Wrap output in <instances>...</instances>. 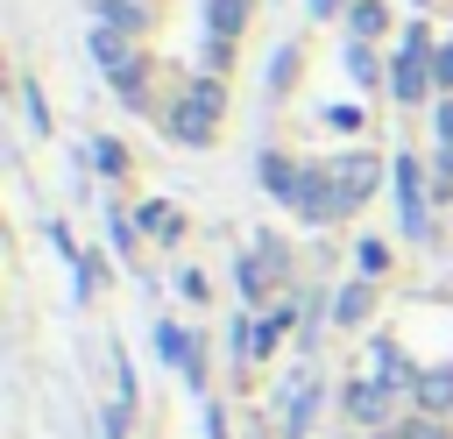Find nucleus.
<instances>
[{"instance_id":"18","label":"nucleus","mask_w":453,"mask_h":439,"mask_svg":"<svg viewBox=\"0 0 453 439\" xmlns=\"http://www.w3.org/2000/svg\"><path fill=\"white\" fill-rule=\"evenodd\" d=\"M347 71H354L361 85H375V57H368V42H354V50H347Z\"/></svg>"},{"instance_id":"12","label":"nucleus","mask_w":453,"mask_h":439,"mask_svg":"<svg viewBox=\"0 0 453 439\" xmlns=\"http://www.w3.org/2000/svg\"><path fill=\"white\" fill-rule=\"evenodd\" d=\"M297 177H304V170H290V163H276V156H262V184H269L276 198H290V205H297Z\"/></svg>"},{"instance_id":"5","label":"nucleus","mask_w":453,"mask_h":439,"mask_svg":"<svg viewBox=\"0 0 453 439\" xmlns=\"http://www.w3.org/2000/svg\"><path fill=\"white\" fill-rule=\"evenodd\" d=\"M396 212H403V234L425 241V191H418V163L396 156Z\"/></svg>"},{"instance_id":"20","label":"nucleus","mask_w":453,"mask_h":439,"mask_svg":"<svg viewBox=\"0 0 453 439\" xmlns=\"http://www.w3.org/2000/svg\"><path fill=\"white\" fill-rule=\"evenodd\" d=\"M382 262H389V248H382V241H361V269H368V276H375V269H382Z\"/></svg>"},{"instance_id":"4","label":"nucleus","mask_w":453,"mask_h":439,"mask_svg":"<svg viewBox=\"0 0 453 439\" xmlns=\"http://www.w3.org/2000/svg\"><path fill=\"white\" fill-rule=\"evenodd\" d=\"M156 354H163V368H184V382L191 389H205V361H198V340L184 333V326H156Z\"/></svg>"},{"instance_id":"15","label":"nucleus","mask_w":453,"mask_h":439,"mask_svg":"<svg viewBox=\"0 0 453 439\" xmlns=\"http://www.w3.org/2000/svg\"><path fill=\"white\" fill-rule=\"evenodd\" d=\"M106 21L113 28H142L149 21V0H106Z\"/></svg>"},{"instance_id":"17","label":"nucleus","mask_w":453,"mask_h":439,"mask_svg":"<svg viewBox=\"0 0 453 439\" xmlns=\"http://www.w3.org/2000/svg\"><path fill=\"white\" fill-rule=\"evenodd\" d=\"M142 227L163 234V241H177V212H170V205H142Z\"/></svg>"},{"instance_id":"6","label":"nucleus","mask_w":453,"mask_h":439,"mask_svg":"<svg viewBox=\"0 0 453 439\" xmlns=\"http://www.w3.org/2000/svg\"><path fill=\"white\" fill-rule=\"evenodd\" d=\"M311 411H319V375L297 368V382H290V411H283V439H304V432H311Z\"/></svg>"},{"instance_id":"19","label":"nucleus","mask_w":453,"mask_h":439,"mask_svg":"<svg viewBox=\"0 0 453 439\" xmlns=\"http://www.w3.org/2000/svg\"><path fill=\"white\" fill-rule=\"evenodd\" d=\"M92 163H99V170H113V177H120V163H127V156H120V142H99V149H92Z\"/></svg>"},{"instance_id":"13","label":"nucleus","mask_w":453,"mask_h":439,"mask_svg":"<svg viewBox=\"0 0 453 439\" xmlns=\"http://www.w3.org/2000/svg\"><path fill=\"white\" fill-rule=\"evenodd\" d=\"M368 304H375V290H368V283H354V290H340L333 319H340V326H361V319H368Z\"/></svg>"},{"instance_id":"25","label":"nucleus","mask_w":453,"mask_h":439,"mask_svg":"<svg viewBox=\"0 0 453 439\" xmlns=\"http://www.w3.org/2000/svg\"><path fill=\"white\" fill-rule=\"evenodd\" d=\"M418 7H432V0H418Z\"/></svg>"},{"instance_id":"24","label":"nucleus","mask_w":453,"mask_h":439,"mask_svg":"<svg viewBox=\"0 0 453 439\" xmlns=\"http://www.w3.org/2000/svg\"><path fill=\"white\" fill-rule=\"evenodd\" d=\"M333 7H340V0H311V14H333Z\"/></svg>"},{"instance_id":"10","label":"nucleus","mask_w":453,"mask_h":439,"mask_svg":"<svg viewBox=\"0 0 453 439\" xmlns=\"http://www.w3.org/2000/svg\"><path fill=\"white\" fill-rule=\"evenodd\" d=\"M418 404L425 411H453V368H425L418 375Z\"/></svg>"},{"instance_id":"14","label":"nucleus","mask_w":453,"mask_h":439,"mask_svg":"<svg viewBox=\"0 0 453 439\" xmlns=\"http://www.w3.org/2000/svg\"><path fill=\"white\" fill-rule=\"evenodd\" d=\"M347 28H354V42H368V35L382 28V7H375V0H354V14H347Z\"/></svg>"},{"instance_id":"21","label":"nucleus","mask_w":453,"mask_h":439,"mask_svg":"<svg viewBox=\"0 0 453 439\" xmlns=\"http://www.w3.org/2000/svg\"><path fill=\"white\" fill-rule=\"evenodd\" d=\"M432 78H439V85H453V42H446V50L432 57Z\"/></svg>"},{"instance_id":"3","label":"nucleus","mask_w":453,"mask_h":439,"mask_svg":"<svg viewBox=\"0 0 453 439\" xmlns=\"http://www.w3.org/2000/svg\"><path fill=\"white\" fill-rule=\"evenodd\" d=\"M297 212H304V220H319V227L347 212V198H340V177H333V163H326V170H304V177H297Z\"/></svg>"},{"instance_id":"7","label":"nucleus","mask_w":453,"mask_h":439,"mask_svg":"<svg viewBox=\"0 0 453 439\" xmlns=\"http://www.w3.org/2000/svg\"><path fill=\"white\" fill-rule=\"evenodd\" d=\"M276 269H283V248H276V241H262V248L241 262V290H248V297H262V290L276 283Z\"/></svg>"},{"instance_id":"23","label":"nucleus","mask_w":453,"mask_h":439,"mask_svg":"<svg viewBox=\"0 0 453 439\" xmlns=\"http://www.w3.org/2000/svg\"><path fill=\"white\" fill-rule=\"evenodd\" d=\"M403 439H439V432H432V425H411V432H403Z\"/></svg>"},{"instance_id":"16","label":"nucleus","mask_w":453,"mask_h":439,"mask_svg":"<svg viewBox=\"0 0 453 439\" xmlns=\"http://www.w3.org/2000/svg\"><path fill=\"white\" fill-rule=\"evenodd\" d=\"M283 333H290V304H283V312H269V319H262V333H255V354H269V347H276V340H283Z\"/></svg>"},{"instance_id":"11","label":"nucleus","mask_w":453,"mask_h":439,"mask_svg":"<svg viewBox=\"0 0 453 439\" xmlns=\"http://www.w3.org/2000/svg\"><path fill=\"white\" fill-rule=\"evenodd\" d=\"M241 14H248V0H205V28H212V42H219V35L234 42V28H241Z\"/></svg>"},{"instance_id":"1","label":"nucleus","mask_w":453,"mask_h":439,"mask_svg":"<svg viewBox=\"0 0 453 439\" xmlns=\"http://www.w3.org/2000/svg\"><path fill=\"white\" fill-rule=\"evenodd\" d=\"M219 106H226V85H219V78H198V85L170 106V135H177V142H212Z\"/></svg>"},{"instance_id":"8","label":"nucleus","mask_w":453,"mask_h":439,"mask_svg":"<svg viewBox=\"0 0 453 439\" xmlns=\"http://www.w3.org/2000/svg\"><path fill=\"white\" fill-rule=\"evenodd\" d=\"M375 170H382L375 156H347V163H333V177H340V198H347V205H361V198H368V184H375Z\"/></svg>"},{"instance_id":"2","label":"nucleus","mask_w":453,"mask_h":439,"mask_svg":"<svg viewBox=\"0 0 453 439\" xmlns=\"http://www.w3.org/2000/svg\"><path fill=\"white\" fill-rule=\"evenodd\" d=\"M389 85H396V99H425V85H432V35L418 21L403 28V57H396Z\"/></svg>"},{"instance_id":"22","label":"nucleus","mask_w":453,"mask_h":439,"mask_svg":"<svg viewBox=\"0 0 453 439\" xmlns=\"http://www.w3.org/2000/svg\"><path fill=\"white\" fill-rule=\"evenodd\" d=\"M439 149H446V156H453V99H446V106H439Z\"/></svg>"},{"instance_id":"9","label":"nucleus","mask_w":453,"mask_h":439,"mask_svg":"<svg viewBox=\"0 0 453 439\" xmlns=\"http://www.w3.org/2000/svg\"><path fill=\"white\" fill-rule=\"evenodd\" d=\"M347 411H354L361 425H382V418H389V389H382V382H354V389H347Z\"/></svg>"}]
</instances>
